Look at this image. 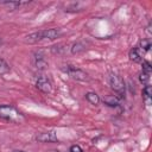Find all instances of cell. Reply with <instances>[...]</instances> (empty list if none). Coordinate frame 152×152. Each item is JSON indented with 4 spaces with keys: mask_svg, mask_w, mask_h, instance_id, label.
<instances>
[{
    "mask_svg": "<svg viewBox=\"0 0 152 152\" xmlns=\"http://www.w3.org/2000/svg\"><path fill=\"white\" fill-rule=\"evenodd\" d=\"M36 140L39 141V142H56L57 141V135L53 131L44 132V133H39L36 137Z\"/></svg>",
    "mask_w": 152,
    "mask_h": 152,
    "instance_id": "cell-6",
    "label": "cell"
},
{
    "mask_svg": "<svg viewBox=\"0 0 152 152\" xmlns=\"http://www.w3.org/2000/svg\"><path fill=\"white\" fill-rule=\"evenodd\" d=\"M0 118L12 122H21L24 120L23 114L18 109L8 104H0Z\"/></svg>",
    "mask_w": 152,
    "mask_h": 152,
    "instance_id": "cell-2",
    "label": "cell"
},
{
    "mask_svg": "<svg viewBox=\"0 0 152 152\" xmlns=\"http://www.w3.org/2000/svg\"><path fill=\"white\" fill-rule=\"evenodd\" d=\"M10 65H8V63L5 61V59H2V58H0V74H6V72H8L10 71Z\"/></svg>",
    "mask_w": 152,
    "mask_h": 152,
    "instance_id": "cell-12",
    "label": "cell"
},
{
    "mask_svg": "<svg viewBox=\"0 0 152 152\" xmlns=\"http://www.w3.org/2000/svg\"><path fill=\"white\" fill-rule=\"evenodd\" d=\"M61 36H62V31L59 28H48V30H42L26 36L25 42L30 44H34L43 40H55Z\"/></svg>",
    "mask_w": 152,
    "mask_h": 152,
    "instance_id": "cell-1",
    "label": "cell"
},
{
    "mask_svg": "<svg viewBox=\"0 0 152 152\" xmlns=\"http://www.w3.org/2000/svg\"><path fill=\"white\" fill-rule=\"evenodd\" d=\"M138 48L140 49L141 52H146V51H148L150 48H151V40H150V39H142V40H140Z\"/></svg>",
    "mask_w": 152,
    "mask_h": 152,
    "instance_id": "cell-11",
    "label": "cell"
},
{
    "mask_svg": "<svg viewBox=\"0 0 152 152\" xmlns=\"http://www.w3.org/2000/svg\"><path fill=\"white\" fill-rule=\"evenodd\" d=\"M109 84H110L112 89L114 91H116L118 94L125 93V82L120 76H118L115 74H112L109 76Z\"/></svg>",
    "mask_w": 152,
    "mask_h": 152,
    "instance_id": "cell-4",
    "label": "cell"
},
{
    "mask_svg": "<svg viewBox=\"0 0 152 152\" xmlns=\"http://www.w3.org/2000/svg\"><path fill=\"white\" fill-rule=\"evenodd\" d=\"M151 70H152V66H151L150 62L144 61V62H142V71H145V72H150V74H151Z\"/></svg>",
    "mask_w": 152,
    "mask_h": 152,
    "instance_id": "cell-14",
    "label": "cell"
},
{
    "mask_svg": "<svg viewBox=\"0 0 152 152\" xmlns=\"http://www.w3.org/2000/svg\"><path fill=\"white\" fill-rule=\"evenodd\" d=\"M150 72H145V71H141V74H140V76H139V80H140V82L141 83H144V84H147L148 83V81H150Z\"/></svg>",
    "mask_w": 152,
    "mask_h": 152,
    "instance_id": "cell-13",
    "label": "cell"
},
{
    "mask_svg": "<svg viewBox=\"0 0 152 152\" xmlns=\"http://www.w3.org/2000/svg\"><path fill=\"white\" fill-rule=\"evenodd\" d=\"M33 61H34V65L38 69H45L48 66V62L42 52H36L33 55Z\"/></svg>",
    "mask_w": 152,
    "mask_h": 152,
    "instance_id": "cell-7",
    "label": "cell"
},
{
    "mask_svg": "<svg viewBox=\"0 0 152 152\" xmlns=\"http://www.w3.org/2000/svg\"><path fill=\"white\" fill-rule=\"evenodd\" d=\"M36 87H37V89H39L44 94H50L52 91V84H51V82L46 77H44V76L38 77V80L36 82Z\"/></svg>",
    "mask_w": 152,
    "mask_h": 152,
    "instance_id": "cell-5",
    "label": "cell"
},
{
    "mask_svg": "<svg viewBox=\"0 0 152 152\" xmlns=\"http://www.w3.org/2000/svg\"><path fill=\"white\" fill-rule=\"evenodd\" d=\"M69 152H83V151H82V148H81L78 145H72V146L70 147Z\"/></svg>",
    "mask_w": 152,
    "mask_h": 152,
    "instance_id": "cell-16",
    "label": "cell"
},
{
    "mask_svg": "<svg viewBox=\"0 0 152 152\" xmlns=\"http://www.w3.org/2000/svg\"><path fill=\"white\" fill-rule=\"evenodd\" d=\"M0 44H1V42H0Z\"/></svg>",
    "mask_w": 152,
    "mask_h": 152,
    "instance_id": "cell-18",
    "label": "cell"
},
{
    "mask_svg": "<svg viewBox=\"0 0 152 152\" xmlns=\"http://www.w3.org/2000/svg\"><path fill=\"white\" fill-rule=\"evenodd\" d=\"M151 97H152V88H151V86L146 84L145 88L142 89V99L147 106H150V103H151Z\"/></svg>",
    "mask_w": 152,
    "mask_h": 152,
    "instance_id": "cell-9",
    "label": "cell"
},
{
    "mask_svg": "<svg viewBox=\"0 0 152 152\" xmlns=\"http://www.w3.org/2000/svg\"><path fill=\"white\" fill-rule=\"evenodd\" d=\"M86 99H87V101L88 102H90L91 104H99V102H100V97H99V95L96 94V93H87L86 94Z\"/></svg>",
    "mask_w": 152,
    "mask_h": 152,
    "instance_id": "cell-10",
    "label": "cell"
},
{
    "mask_svg": "<svg viewBox=\"0 0 152 152\" xmlns=\"http://www.w3.org/2000/svg\"><path fill=\"white\" fill-rule=\"evenodd\" d=\"M66 68H64V71L74 80H77V81H86L88 80V74L84 72L83 70L76 68V66H72V65H65Z\"/></svg>",
    "mask_w": 152,
    "mask_h": 152,
    "instance_id": "cell-3",
    "label": "cell"
},
{
    "mask_svg": "<svg viewBox=\"0 0 152 152\" xmlns=\"http://www.w3.org/2000/svg\"><path fill=\"white\" fill-rule=\"evenodd\" d=\"M104 101H106L107 104H109V106H118V101H116L115 97H107Z\"/></svg>",
    "mask_w": 152,
    "mask_h": 152,
    "instance_id": "cell-15",
    "label": "cell"
},
{
    "mask_svg": "<svg viewBox=\"0 0 152 152\" xmlns=\"http://www.w3.org/2000/svg\"><path fill=\"white\" fill-rule=\"evenodd\" d=\"M129 59L133 62H141L142 61V52L140 51V49L138 46L133 48L129 51Z\"/></svg>",
    "mask_w": 152,
    "mask_h": 152,
    "instance_id": "cell-8",
    "label": "cell"
},
{
    "mask_svg": "<svg viewBox=\"0 0 152 152\" xmlns=\"http://www.w3.org/2000/svg\"><path fill=\"white\" fill-rule=\"evenodd\" d=\"M13 152H25V151H21V150H14Z\"/></svg>",
    "mask_w": 152,
    "mask_h": 152,
    "instance_id": "cell-17",
    "label": "cell"
}]
</instances>
